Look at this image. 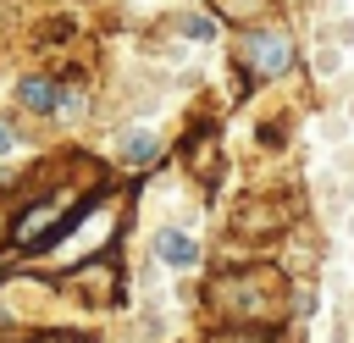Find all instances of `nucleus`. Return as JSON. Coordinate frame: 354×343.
Returning <instances> with one entry per match:
<instances>
[{
  "instance_id": "1",
  "label": "nucleus",
  "mask_w": 354,
  "mask_h": 343,
  "mask_svg": "<svg viewBox=\"0 0 354 343\" xmlns=\"http://www.w3.org/2000/svg\"><path fill=\"white\" fill-rule=\"evenodd\" d=\"M194 304L205 326H293V277L277 260H232Z\"/></svg>"
},
{
  "instance_id": "2",
  "label": "nucleus",
  "mask_w": 354,
  "mask_h": 343,
  "mask_svg": "<svg viewBox=\"0 0 354 343\" xmlns=\"http://www.w3.org/2000/svg\"><path fill=\"white\" fill-rule=\"evenodd\" d=\"M111 249H122V194H88L83 210L72 216V227L39 260H50V271H66V266L111 254Z\"/></svg>"
},
{
  "instance_id": "3",
  "label": "nucleus",
  "mask_w": 354,
  "mask_h": 343,
  "mask_svg": "<svg viewBox=\"0 0 354 343\" xmlns=\"http://www.w3.org/2000/svg\"><path fill=\"white\" fill-rule=\"evenodd\" d=\"M232 66H238L243 77H254V83L288 77V72L299 66V39H293V28L277 22V17L238 28V33H232Z\"/></svg>"
},
{
  "instance_id": "4",
  "label": "nucleus",
  "mask_w": 354,
  "mask_h": 343,
  "mask_svg": "<svg viewBox=\"0 0 354 343\" xmlns=\"http://www.w3.org/2000/svg\"><path fill=\"white\" fill-rule=\"evenodd\" d=\"M50 277L61 282L66 304L83 310V315H100V310H122V304H127V266H122V249L94 254V260H77V266L50 271Z\"/></svg>"
},
{
  "instance_id": "5",
  "label": "nucleus",
  "mask_w": 354,
  "mask_h": 343,
  "mask_svg": "<svg viewBox=\"0 0 354 343\" xmlns=\"http://www.w3.org/2000/svg\"><path fill=\"white\" fill-rule=\"evenodd\" d=\"M149 260H155L166 277H194V271H205V243H199L188 227L166 221V227L149 232Z\"/></svg>"
},
{
  "instance_id": "6",
  "label": "nucleus",
  "mask_w": 354,
  "mask_h": 343,
  "mask_svg": "<svg viewBox=\"0 0 354 343\" xmlns=\"http://www.w3.org/2000/svg\"><path fill=\"white\" fill-rule=\"evenodd\" d=\"M160 155H166V138H160L155 127H122V133H116V166H122V172L144 177V172L160 166Z\"/></svg>"
},
{
  "instance_id": "7",
  "label": "nucleus",
  "mask_w": 354,
  "mask_h": 343,
  "mask_svg": "<svg viewBox=\"0 0 354 343\" xmlns=\"http://www.w3.org/2000/svg\"><path fill=\"white\" fill-rule=\"evenodd\" d=\"M55 105H61V77H55V72H22V77H17V111H22V116L50 122Z\"/></svg>"
},
{
  "instance_id": "8",
  "label": "nucleus",
  "mask_w": 354,
  "mask_h": 343,
  "mask_svg": "<svg viewBox=\"0 0 354 343\" xmlns=\"http://www.w3.org/2000/svg\"><path fill=\"white\" fill-rule=\"evenodd\" d=\"M205 343H299L293 326H205Z\"/></svg>"
},
{
  "instance_id": "9",
  "label": "nucleus",
  "mask_w": 354,
  "mask_h": 343,
  "mask_svg": "<svg viewBox=\"0 0 354 343\" xmlns=\"http://www.w3.org/2000/svg\"><path fill=\"white\" fill-rule=\"evenodd\" d=\"M171 28H177V39H188V44H216V39H221V17H216V11H177Z\"/></svg>"
},
{
  "instance_id": "10",
  "label": "nucleus",
  "mask_w": 354,
  "mask_h": 343,
  "mask_svg": "<svg viewBox=\"0 0 354 343\" xmlns=\"http://www.w3.org/2000/svg\"><path fill=\"white\" fill-rule=\"evenodd\" d=\"M210 11L221 17V28H249L271 17V0H210Z\"/></svg>"
},
{
  "instance_id": "11",
  "label": "nucleus",
  "mask_w": 354,
  "mask_h": 343,
  "mask_svg": "<svg viewBox=\"0 0 354 343\" xmlns=\"http://www.w3.org/2000/svg\"><path fill=\"white\" fill-rule=\"evenodd\" d=\"M88 111V89L83 83H61V105H55V122H77Z\"/></svg>"
},
{
  "instance_id": "12",
  "label": "nucleus",
  "mask_w": 354,
  "mask_h": 343,
  "mask_svg": "<svg viewBox=\"0 0 354 343\" xmlns=\"http://www.w3.org/2000/svg\"><path fill=\"white\" fill-rule=\"evenodd\" d=\"M337 66H343V50H337V44H321V50H315V77H332Z\"/></svg>"
},
{
  "instance_id": "13",
  "label": "nucleus",
  "mask_w": 354,
  "mask_h": 343,
  "mask_svg": "<svg viewBox=\"0 0 354 343\" xmlns=\"http://www.w3.org/2000/svg\"><path fill=\"white\" fill-rule=\"evenodd\" d=\"M17 144H22L17 122H11V116H0V160H11V155H17Z\"/></svg>"
},
{
  "instance_id": "14",
  "label": "nucleus",
  "mask_w": 354,
  "mask_h": 343,
  "mask_svg": "<svg viewBox=\"0 0 354 343\" xmlns=\"http://www.w3.org/2000/svg\"><path fill=\"white\" fill-rule=\"evenodd\" d=\"M332 44H337V50H354V17L332 22Z\"/></svg>"
},
{
  "instance_id": "15",
  "label": "nucleus",
  "mask_w": 354,
  "mask_h": 343,
  "mask_svg": "<svg viewBox=\"0 0 354 343\" xmlns=\"http://www.w3.org/2000/svg\"><path fill=\"white\" fill-rule=\"evenodd\" d=\"M6 249H11V216L0 210V260H6Z\"/></svg>"
},
{
  "instance_id": "16",
  "label": "nucleus",
  "mask_w": 354,
  "mask_h": 343,
  "mask_svg": "<svg viewBox=\"0 0 354 343\" xmlns=\"http://www.w3.org/2000/svg\"><path fill=\"white\" fill-rule=\"evenodd\" d=\"M188 343H205V337H188Z\"/></svg>"
},
{
  "instance_id": "17",
  "label": "nucleus",
  "mask_w": 354,
  "mask_h": 343,
  "mask_svg": "<svg viewBox=\"0 0 354 343\" xmlns=\"http://www.w3.org/2000/svg\"><path fill=\"white\" fill-rule=\"evenodd\" d=\"M348 116H354V105H348Z\"/></svg>"
}]
</instances>
